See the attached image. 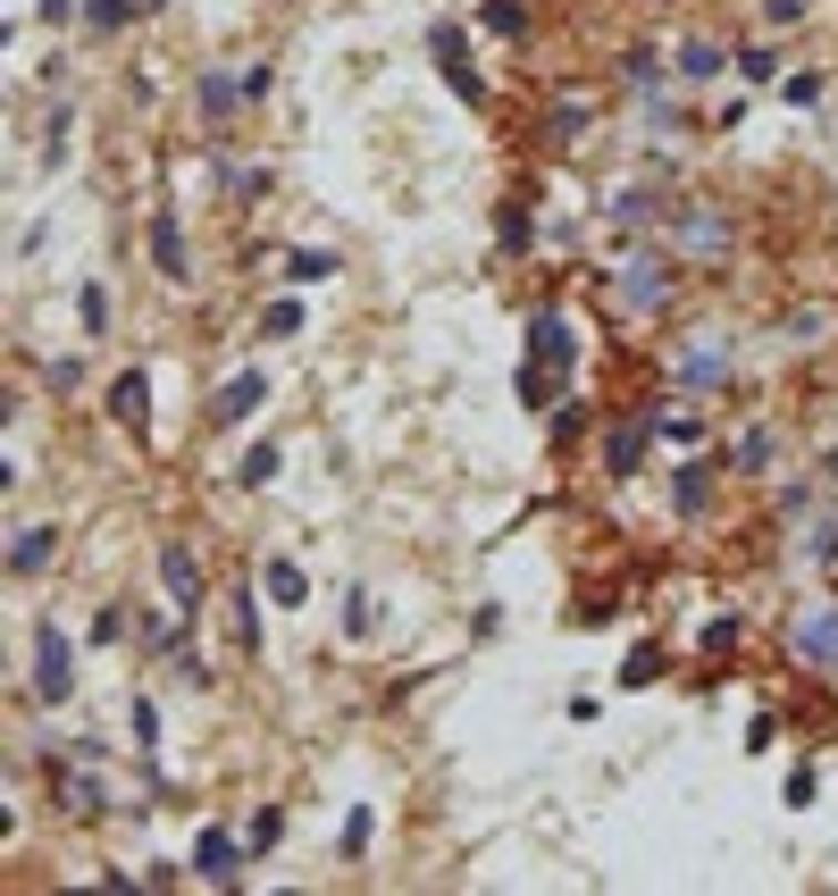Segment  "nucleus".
Masks as SVG:
<instances>
[{
    "label": "nucleus",
    "instance_id": "9b49d317",
    "mask_svg": "<svg viewBox=\"0 0 838 896\" xmlns=\"http://www.w3.org/2000/svg\"><path fill=\"white\" fill-rule=\"evenodd\" d=\"M671 503H679L687 519H705V503H713V461H687V470L671 477Z\"/></svg>",
    "mask_w": 838,
    "mask_h": 896
},
{
    "label": "nucleus",
    "instance_id": "dca6fc26",
    "mask_svg": "<svg viewBox=\"0 0 838 896\" xmlns=\"http://www.w3.org/2000/svg\"><path fill=\"white\" fill-rule=\"evenodd\" d=\"M587 101H579V93H562V101H553V117H545V134H553V143H579V134H587Z\"/></svg>",
    "mask_w": 838,
    "mask_h": 896
},
{
    "label": "nucleus",
    "instance_id": "4c0bfd02",
    "mask_svg": "<svg viewBox=\"0 0 838 896\" xmlns=\"http://www.w3.org/2000/svg\"><path fill=\"white\" fill-rule=\"evenodd\" d=\"M628 84H663V59H654V51H628Z\"/></svg>",
    "mask_w": 838,
    "mask_h": 896
},
{
    "label": "nucleus",
    "instance_id": "c756f323",
    "mask_svg": "<svg viewBox=\"0 0 838 896\" xmlns=\"http://www.w3.org/2000/svg\"><path fill=\"white\" fill-rule=\"evenodd\" d=\"M369 830H378V813H369V804H352V813H344V855H361Z\"/></svg>",
    "mask_w": 838,
    "mask_h": 896
},
{
    "label": "nucleus",
    "instance_id": "4468645a",
    "mask_svg": "<svg viewBox=\"0 0 838 896\" xmlns=\"http://www.w3.org/2000/svg\"><path fill=\"white\" fill-rule=\"evenodd\" d=\"M59 796H68V813H84V821L110 813V787H101L93 771H68V780H59Z\"/></svg>",
    "mask_w": 838,
    "mask_h": 896
},
{
    "label": "nucleus",
    "instance_id": "e433bc0d",
    "mask_svg": "<svg viewBox=\"0 0 838 896\" xmlns=\"http://www.w3.org/2000/svg\"><path fill=\"white\" fill-rule=\"evenodd\" d=\"M654 670H663V662H654V646H637V653H628V662H621V687H646Z\"/></svg>",
    "mask_w": 838,
    "mask_h": 896
},
{
    "label": "nucleus",
    "instance_id": "f3484780",
    "mask_svg": "<svg viewBox=\"0 0 838 896\" xmlns=\"http://www.w3.org/2000/svg\"><path fill=\"white\" fill-rule=\"evenodd\" d=\"M193 93H202V110H209V117H235V101H244V76H218V68H209Z\"/></svg>",
    "mask_w": 838,
    "mask_h": 896
},
{
    "label": "nucleus",
    "instance_id": "423d86ee",
    "mask_svg": "<svg viewBox=\"0 0 838 896\" xmlns=\"http://www.w3.org/2000/svg\"><path fill=\"white\" fill-rule=\"evenodd\" d=\"M152 268L168 277V286H185V277H193V251H185V227H176V210H160V218H152Z\"/></svg>",
    "mask_w": 838,
    "mask_h": 896
},
{
    "label": "nucleus",
    "instance_id": "b1692460",
    "mask_svg": "<svg viewBox=\"0 0 838 896\" xmlns=\"http://www.w3.org/2000/svg\"><path fill=\"white\" fill-rule=\"evenodd\" d=\"M134 754H160V704L134 696Z\"/></svg>",
    "mask_w": 838,
    "mask_h": 896
},
{
    "label": "nucleus",
    "instance_id": "7ed1b4c3",
    "mask_svg": "<svg viewBox=\"0 0 838 896\" xmlns=\"http://www.w3.org/2000/svg\"><path fill=\"white\" fill-rule=\"evenodd\" d=\"M529 361L579 369V336H571V319H562V310H536V319H529Z\"/></svg>",
    "mask_w": 838,
    "mask_h": 896
},
{
    "label": "nucleus",
    "instance_id": "6e6552de",
    "mask_svg": "<svg viewBox=\"0 0 838 896\" xmlns=\"http://www.w3.org/2000/svg\"><path fill=\"white\" fill-rule=\"evenodd\" d=\"M59 562V528H18L9 536V578H42Z\"/></svg>",
    "mask_w": 838,
    "mask_h": 896
},
{
    "label": "nucleus",
    "instance_id": "5701e85b",
    "mask_svg": "<svg viewBox=\"0 0 838 896\" xmlns=\"http://www.w3.org/2000/svg\"><path fill=\"white\" fill-rule=\"evenodd\" d=\"M428 51H437V68H453V59H470V42H461L453 18H437V25H428Z\"/></svg>",
    "mask_w": 838,
    "mask_h": 896
},
{
    "label": "nucleus",
    "instance_id": "1a4fd4ad",
    "mask_svg": "<svg viewBox=\"0 0 838 896\" xmlns=\"http://www.w3.org/2000/svg\"><path fill=\"white\" fill-rule=\"evenodd\" d=\"M110 411L134 428V436H143V428H152V378H143V369H126V378H117V394H110Z\"/></svg>",
    "mask_w": 838,
    "mask_h": 896
},
{
    "label": "nucleus",
    "instance_id": "20e7f679",
    "mask_svg": "<svg viewBox=\"0 0 838 896\" xmlns=\"http://www.w3.org/2000/svg\"><path fill=\"white\" fill-rule=\"evenodd\" d=\"M160 587H168V604L193 620V611H202V562H193L185 545H160Z\"/></svg>",
    "mask_w": 838,
    "mask_h": 896
},
{
    "label": "nucleus",
    "instance_id": "79ce46f5",
    "mask_svg": "<svg viewBox=\"0 0 838 896\" xmlns=\"http://www.w3.org/2000/svg\"><path fill=\"white\" fill-rule=\"evenodd\" d=\"M830 477H838V453H830Z\"/></svg>",
    "mask_w": 838,
    "mask_h": 896
},
{
    "label": "nucleus",
    "instance_id": "4be33fe9",
    "mask_svg": "<svg viewBox=\"0 0 838 896\" xmlns=\"http://www.w3.org/2000/svg\"><path fill=\"white\" fill-rule=\"evenodd\" d=\"M797 653H805V662H830V653H838V611L814 620V629H797Z\"/></svg>",
    "mask_w": 838,
    "mask_h": 896
},
{
    "label": "nucleus",
    "instance_id": "393cba45",
    "mask_svg": "<svg viewBox=\"0 0 838 896\" xmlns=\"http://www.w3.org/2000/svg\"><path fill=\"white\" fill-rule=\"evenodd\" d=\"M260 336H303V302H294V293H286V302H268L260 310Z\"/></svg>",
    "mask_w": 838,
    "mask_h": 896
},
{
    "label": "nucleus",
    "instance_id": "f8f14e48",
    "mask_svg": "<svg viewBox=\"0 0 838 896\" xmlns=\"http://www.w3.org/2000/svg\"><path fill=\"white\" fill-rule=\"evenodd\" d=\"M722 68H729L722 42H705V34H687V42H679V76H687V84H713Z\"/></svg>",
    "mask_w": 838,
    "mask_h": 896
},
{
    "label": "nucleus",
    "instance_id": "cd10ccee",
    "mask_svg": "<svg viewBox=\"0 0 838 896\" xmlns=\"http://www.w3.org/2000/svg\"><path fill=\"white\" fill-rule=\"evenodd\" d=\"M729 378V352H687V385H722Z\"/></svg>",
    "mask_w": 838,
    "mask_h": 896
},
{
    "label": "nucleus",
    "instance_id": "2eb2a0df",
    "mask_svg": "<svg viewBox=\"0 0 838 896\" xmlns=\"http://www.w3.org/2000/svg\"><path fill=\"white\" fill-rule=\"evenodd\" d=\"M260 587L277 595V604H310V578H303V562H268V570H260Z\"/></svg>",
    "mask_w": 838,
    "mask_h": 896
},
{
    "label": "nucleus",
    "instance_id": "a211bd4d",
    "mask_svg": "<svg viewBox=\"0 0 838 896\" xmlns=\"http://www.w3.org/2000/svg\"><path fill=\"white\" fill-rule=\"evenodd\" d=\"M134 9H152V0H84V25H93V34H117V25H134Z\"/></svg>",
    "mask_w": 838,
    "mask_h": 896
},
{
    "label": "nucleus",
    "instance_id": "7c9ffc66",
    "mask_svg": "<svg viewBox=\"0 0 838 896\" xmlns=\"http://www.w3.org/2000/svg\"><path fill=\"white\" fill-rule=\"evenodd\" d=\"M68 159V110H51V126H42V168H59Z\"/></svg>",
    "mask_w": 838,
    "mask_h": 896
},
{
    "label": "nucleus",
    "instance_id": "ddd939ff",
    "mask_svg": "<svg viewBox=\"0 0 838 896\" xmlns=\"http://www.w3.org/2000/svg\"><path fill=\"white\" fill-rule=\"evenodd\" d=\"M512 385H520V402H529V411H545V402H553V394H562V385H571V369H545V361H520V378H512Z\"/></svg>",
    "mask_w": 838,
    "mask_h": 896
},
{
    "label": "nucleus",
    "instance_id": "2f4dec72",
    "mask_svg": "<svg viewBox=\"0 0 838 896\" xmlns=\"http://www.w3.org/2000/svg\"><path fill=\"white\" fill-rule=\"evenodd\" d=\"M235 637H244V646H252V653H260V604H252V587H244V595H235Z\"/></svg>",
    "mask_w": 838,
    "mask_h": 896
},
{
    "label": "nucleus",
    "instance_id": "39448f33",
    "mask_svg": "<svg viewBox=\"0 0 838 896\" xmlns=\"http://www.w3.org/2000/svg\"><path fill=\"white\" fill-rule=\"evenodd\" d=\"M646 436H654V402L637 411V420H621V428H612V444H604V470H612V477H637V461H646Z\"/></svg>",
    "mask_w": 838,
    "mask_h": 896
},
{
    "label": "nucleus",
    "instance_id": "f03ea898",
    "mask_svg": "<svg viewBox=\"0 0 838 896\" xmlns=\"http://www.w3.org/2000/svg\"><path fill=\"white\" fill-rule=\"evenodd\" d=\"M244 855H252V846L235 838V830H202V838H193V879L235 888V879H244Z\"/></svg>",
    "mask_w": 838,
    "mask_h": 896
},
{
    "label": "nucleus",
    "instance_id": "c9c22d12",
    "mask_svg": "<svg viewBox=\"0 0 838 896\" xmlns=\"http://www.w3.org/2000/svg\"><path fill=\"white\" fill-rule=\"evenodd\" d=\"M495 235H503V251H529V210H503Z\"/></svg>",
    "mask_w": 838,
    "mask_h": 896
},
{
    "label": "nucleus",
    "instance_id": "37998d69",
    "mask_svg": "<svg viewBox=\"0 0 838 896\" xmlns=\"http://www.w3.org/2000/svg\"><path fill=\"white\" fill-rule=\"evenodd\" d=\"M152 9H160V0H152Z\"/></svg>",
    "mask_w": 838,
    "mask_h": 896
},
{
    "label": "nucleus",
    "instance_id": "ea45409f",
    "mask_svg": "<svg viewBox=\"0 0 838 896\" xmlns=\"http://www.w3.org/2000/svg\"><path fill=\"white\" fill-rule=\"evenodd\" d=\"M763 18H771V25H797V18H805V0H763Z\"/></svg>",
    "mask_w": 838,
    "mask_h": 896
},
{
    "label": "nucleus",
    "instance_id": "72a5a7b5",
    "mask_svg": "<svg viewBox=\"0 0 838 896\" xmlns=\"http://www.w3.org/2000/svg\"><path fill=\"white\" fill-rule=\"evenodd\" d=\"M117 637H126V604H101L93 611V646H117Z\"/></svg>",
    "mask_w": 838,
    "mask_h": 896
},
{
    "label": "nucleus",
    "instance_id": "c85d7f7f",
    "mask_svg": "<svg viewBox=\"0 0 838 896\" xmlns=\"http://www.w3.org/2000/svg\"><path fill=\"white\" fill-rule=\"evenodd\" d=\"M369 629H378V611H369V595L352 587V595H344V637H369Z\"/></svg>",
    "mask_w": 838,
    "mask_h": 896
},
{
    "label": "nucleus",
    "instance_id": "a878e982",
    "mask_svg": "<svg viewBox=\"0 0 838 896\" xmlns=\"http://www.w3.org/2000/svg\"><path fill=\"white\" fill-rule=\"evenodd\" d=\"M76 319H84V336H110V293L84 286V293H76Z\"/></svg>",
    "mask_w": 838,
    "mask_h": 896
},
{
    "label": "nucleus",
    "instance_id": "f257e3e1",
    "mask_svg": "<svg viewBox=\"0 0 838 896\" xmlns=\"http://www.w3.org/2000/svg\"><path fill=\"white\" fill-rule=\"evenodd\" d=\"M34 696L42 704H68V696H76V646H68L51 620L34 629Z\"/></svg>",
    "mask_w": 838,
    "mask_h": 896
},
{
    "label": "nucleus",
    "instance_id": "aec40b11",
    "mask_svg": "<svg viewBox=\"0 0 838 896\" xmlns=\"http://www.w3.org/2000/svg\"><path fill=\"white\" fill-rule=\"evenodd\" d=\"M478 18H487V34H503V42H520V34H529V9H520V0H487Z\"/></svg>",
    "mask_w": 838,
    "mask_h": 896
},
{
    "label": "nucleus",
    "instance_id": "412c9836",
    "mask_svg": "<svg viewBox=\"0 0 838 896\" xmlns=\"http://www.w3.org/2000/svg\"><path fill=\"white\" fill-rule=\"evenodd\" d=\"M235 486H277V444H252V453L235 461Z\"/></svg>",
    "mask_w": 838,
    "mask_h": 896
},
{
    "label": "nucleus",
    "instance_id": "a19ab883",
    "mask_svg": "<svg viewBox=\"0 0 838 896\" xmlns=\"http://www.w3.org/2000/svg\"><path fill=\"white\" fill-rule=\"evenodd\" d=\"M34 18L42 25H68V18H76V0H34Z\"/></svg>",
    "mask_w": 838,
    "mask_h": 896
},
{
    "label": "nucleus",
    "instance_id": "9d476101",
    "mask_svg": "<svg viewBox=\"0 0 838 896\" xmlns=\"http://www.w3.org/2000/svg\"><path fill=\"white\" fill-rule=\"evenodd\" d=\"M621 293H628V310H663V302H671V277H663L654 260H628Z\"/></svg>",
    "mask_w": 838,
    "mask_h": 896
},
{
    "label": "nucleus",
    "instance_id": "f704fd0d",
    "mask_svg": "<svg viewBox=\"0 0 838 896\" xmlns=\"http://www.w3.org/2000/svg\"><path fill=\"white\" fill-rule=\"evenodd\" d=\"M763 461H771V428H746L738 436V470H763Z\"/></svg>",
    "mask_w": 838,
    "mask_h": 896
},
{
    "label": "nucleus",
    "instance_id": "bb28decb",
    "mask_svg": "<svg viewBox=\"0 0 838 896\" xmlns=\"http://www.w3.org/2000/svg\"><path fill=\"white\" fill-rule=\"evenodd\" d=\"M277 838H286V813H252V830H244V846H252V855H268Z\"/></svg>",
    "mask_w": 838,
    "mask_h": 896
},
{
    "label": "nucleus",
    "instance_id": "0eeeda50",
    "mask_svg": "<svg viewBox=\"0 0 838 896\" xmlns=\"http://www.w3.org/2000/svg\"><path fill=\"white\" fill-rule=\"evenodd\" d=\"M260 402H268V378H260V369H244V378H227V385H218L209 420H218V428H235V420H252Z\"/></svg>",
    "mask_w": 838,
    "mask_h": 896
},
{
    "label": "nucleus",
    "instance_id": "473e14b6",
    "mask_svg": "<svg viewBox=\"0 0 838 896\" xmlns=\"http://www.w3.org/2000/svg\"><path fill=\"white\" fill-rule=\"evenodd\" d=\"M444 84H453V93H461V101H487V76H478L470 59H453V68H444Z\"/></svg>",
    "mask_w": 838,
    "mask_h": 896
},
{
    "label": "nucleus",
    "instance_id": "6ab92c4d",
    "mask_svg": "<svg viewBox=\"0 0 838 896\" xmlns=\"http://www.w3.org/2000/svg\"><path fill=\"white\" fill-rule=\"evenodd\" d=\"M336 251H286V277H294V286H327V277H336Z\"/></svg>",
    "mask_w": 838,
    "mask_h": 896
},
{
    "label": "nucleus",
    "instance_id": "58836bf2",
    "mask_svg": "<svg viewBox=\"0 0 838 896\" xmlns=\"http://www.w3.org/2000/svg\"><path fill=\"white\" fill-rule=\"evenodd\" d=\"M235 76H244V101H260L268 84H277V76H268V59H252V68H235Z\"/></svg>",
    "mask_w": 838,
    "mask_h": 896
}]
</instances>
